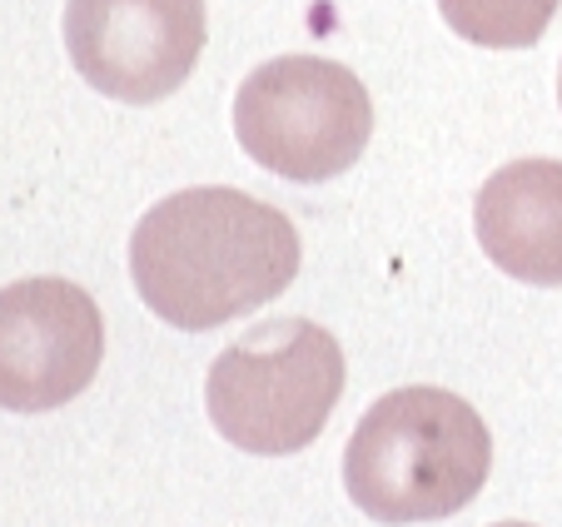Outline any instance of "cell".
Here are the masks:
<instances>
[{
  "label": "cell",
  "mask_w": 562,
  "mask_h": 527,
  "mask_svg": "<svg viewBox=\"0 0 562 527\" xmlns=\"http://www.w3.org/2000/svg\"><path fill=\"white\" fill-rule=\"evenodd\" d=\"M105 359L100 304L70 279L0 289V408L50 413L80 399Z\"/></svg>",
  "instance_id": "6"
},
{
  "label": "cell",
  "mask_w": 562,
  "mask_h": 527,
  "mask_svg": "<svg viewBox=\"0 0 562 527\" xmlns=\"http://www.w3.org/2000/svg\"><path fill=\"white\" fill-rule=\"evenodd\" d=\"M344 393V348L308 318H269L234 338L210 369L204 403L234 448L284 458L324 433Z\"/></svg>",
  "instance_id": "3"
},
{
  "label": "cell",
  "mask_w": 562,
  "mask_h": 527,
  "mask_svg": "<svg viewBox=\"0 0 562 527\" xmlns=\"http://www.w3.org/2000/svg\"><path fill=\"white\" fill-rule=\"evenodd\" d=\"M498 527H532V523H498Z\"/></svg>",
  "instance_id": "9"
},
{
  "label": "cell",
  "mask_w": 562,
  "mask_h": 527,
  "mask_svg": "<svg viewBox=\"0 0 562 527\" xmlns=\"http://www.w3.org/2000/svg\"><path fill=\"white\" fill-rule=\"evenodd\" d=\"M558 105H562V75H558Z\"/></svg>",
  "instance_id": "10"
},
{
  "label": "cell",
  "mask_w": 562,
  "mask_h": 527,
  "mask_svg": "<svg viewBox=\"0 0 562 527\" xmlns=\"http://www.w3.org/2000/svg\"><path fill=\"white\" fill-rule=\"evenodd\" d=\"M493 468L488 423L448 389H393L344 448V487L373 523H438L483 493Z\"/></svg>",
  "instance_id": "2"
},
{
  "label": "cell",
  "mask_w": 562,
  "mask_h": 527,
  "mask_svg": "<svg viewBox=\"0 0 562 527\" xmlns=\"http://www.w3.org/2000/svg\"><path fill=\"white\" fill-rule=\"evenodd\" d=\"M477 244L503 274L538 289L562 284V159H513L473 204Z\"/></svg>",
  "instance_id": "7"
},
{
  "label": "cell",
  "mask_w": 562,
  "mask_h": 527,
  "mask_svg": "<svg viewBox=\"0 0 562 527\" xmlns=\"http://www.w3.org/2000/svg\"><path fill=\"white\" fill-rule=\"evenodd\" d=\"M562 0H438L443 21L463 41L488 51H528L542 41Z\"/></svg>",
  "instance_id": "8"
},
{
  "label": "cell",
  "mask_w": 562,
  "mask_h": 527,
  "mask_svg": "<svg viewBox=\"0 0 562 527\" xmlns=\"http://www.w3.org/2000/svg\"><path fill=\"white\" fill-rule=\"evenodd\" d=\"M234 135L255 165L279 180L324 184L363 155L373 100L349 65L318 55H279L255 65L234 96Z\"/></svg>",
  "instance_id": "4"
},
{
  "label": "cell",
  "mask_w": 562,
  "mask_h": 527,
  "mask_svg": "<svg viewBox=\"0 0 562 527\" xmlns=\"http://www.w3.org/2000/svg\"><path fill=\"white\" fill-rule=\"evenodd\" d=\"M70 65L120 105H155L204 51V0H65Z\"/></svg>",
  "instance_id": "5"
},
{
  "label": "cell",
  "mask_w": 562,
  "mask_h": 527,
  "mask_svg": "<svg viewBox=\"0 0 562 527\" xmlns=\"http://www.w3.org/2000/svg\"><path fill=\"white\" fill-rule=\"evenodd\" d=\"M130 274L155 318L204 334L294 284L299 229L255 194L180 190L135 224Z\"/></svg>",
  "instance_id": "1"
}]
</instances>
